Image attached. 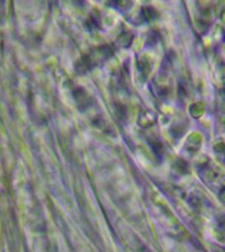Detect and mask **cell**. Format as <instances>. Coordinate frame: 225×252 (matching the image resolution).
<instances>
[{
    "instance_id": "6da1fadb",
    "label": "cell",
    "mask_w": 225,
    "mask_h": 252,
    "mask_svg": "<svg viewBox=\"0 0 225 252\" xmlns=\"http://www.w3.org/2000/svg\"><path fill=\"white\" fill-rule=\"evenodd\" d=\"M114 48L112 46H101L96 47L89 53L81 58L76 65L77 72L85 73L97 67L100 65H103L107 60H109L114 55Z\"/></svg>"
}]
</instances>
